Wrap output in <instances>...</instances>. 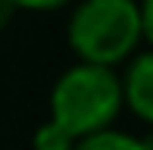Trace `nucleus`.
Returning a JSON list of instances; mask_svg holds the SVG:
<instances>
[{
	"label": "nucleus",
	"mask_w": 153,
	"mask_h": 150,
	"mask_svg": "<svg viewBox=\"0 0 153 150\" xmlns=\"http://www.w3.org/2000/svg\"><path fill=\"white\" fill-rule=\"evenodd\" d=\"M122 110V81L113 66L85 63L72 66L50 94V119L75 141L103 131Z\"/></svg>",
	"instance_id": "nucleus-1"
},
{
	"label": "nucleus",
	"mask_w": 153,
	"mask_h": 150,
	"mask_svg": "<svg viewBox=\"0 0 153 150\" xmlns=\"http://www.w3.org/2000/svg\"><path fill=\"white\" fill-rule=\"evenodd\" d=\"M72 147H75V138L66 128H59L53 119L34 131V150H72Z\"/></svg>",
	"instance_id": "nucleus-5"
},
{
	"label": "nucleus",
	"mask_w": 153,
	"mask_h": 150,
	"mask_svg": "<svg viewBox=\"0 0 153 150\" xmlns=\"http://www.w3.org/2000/svg\"><path fill=\"white\" fill-rule=\"evenodd\" d=\"M137 6H141V35L153 47V0H141Z\"/></svg>",
	"instance_id": "nucleus-6"
},
{
	"label": "nucleus",
	"mask_w": 153,
	"mask_h": 150,
	"mask_svg": "<svg viewBox=\"0 0 153 150\" xmlns=\"http://www.w3.org/2000/svg\"><path fill=\"white\" fill-rule=\"evenodd\" d=\"M137 0H81L69 22V44L85 63L116 66L141 44Z\"/></svg>",
	"instance_id": "nucleus-2"
},
{
	"label": "nucleus",
	"mask_w": 153,
	"mask_h": 150,
	"mask_svg": "<svg viewBox=\"0 0 153 150\" xmlns=\"http://www.w3.org/2000/svg\"><path fill=\"white\" fill-rule=\"evenodd\" d=\"M13 10H16V6H13L10 0H0V28H6V22L13 19Z\"/></svg>",
	"instance_id": "nucleus-8"
},
{
	"label": "nucleus",
	"mask_w": 153,
	"mask_h": 150,
	"mask_svg": "<svg viewBox=\"0 0 153 150\" xmlns=\"http://www.w3.org/2000/svg\"><path fill=\"white\" fill-rule=\"evenodd\" d=\"M16 10H56V6H62V3H69V0H10Z\"/></svg>",
	"instance_id": "nucleus-7"
},
{
	"label": "nucleus",
	"mask_w": 153,
	"mask_h": 150,
	"mask_svg": "<svg viewBox=\"0 0 153 150\" xmlns=\"http://www.w3.org/2000/svg\"><path fill=\"white\" fill-rule=\"evenodd\" d=\"M72 150H153L147 141L134 138V134H125V131H94L88 138H78Z\"/></svg>",
	"instance_id": "nucleus-4"
},
{
	"label": "nucleus",
	"mask_w": 153,
	"mask_h": 150,
	"mask_svg": "<svg viewBox=\"0 0 153 150\" xmlns=\"http://www.w3.org/2000/svg\"><path fill=\"white\" fill-rule=\"evenodd\" d=\"M119 81H122V103H128L144 122L153 125V50L137 53L125 78Z\"/></svg>",
	"instance_id": "nucleus-3"
}]
</instances>
